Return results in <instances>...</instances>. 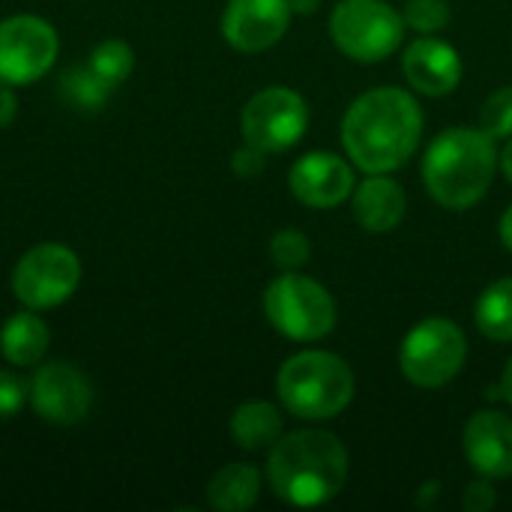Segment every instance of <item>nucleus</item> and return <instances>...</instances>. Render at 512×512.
<instances>
[{
    "label": "nucleus",
    "instance_id": "nucleus-8",
    "mask_svg": "<svg viewBox=\"0 0 512 512\" xmlns=\"http://www.w3.org/2000/svg\"><path fill=\"white\" fill-rule=\"evenodd\" d=\"M81 282V261L63 243H39L12 270V294L21 306L42 312L66 303Z\"/></svg>",
    "mask_w": 512,
    "mask_h": 512
},
{
    "label": "nucleus",
    "instance_id": "nucleus-27",
    "mask_svg": "<svg viewBox=\"0 0 512 512\" xmlns=\"http://www.w3.org/2000/svg\"><path fill=\"white\" fill-rule=\"evenodd\" d=\"M264 150H258V147H252V144H243L234 156H231V168H234V174L237 177H243V180H252V177H258L261 171H264Z\"/></svg>",
    "mask_w": 512,
    "mask_h": 512
},
{
    "label": "nucleus",
    "instance_id": "nucleus-23",
    "mask_svg": "<svg viewBox=\"0 0 512 512\" xmlns=\"http://www.w3.org/2000/svg\"><path fill=\"white\" fill-rule=\"evenodd\" d=\"M312 258V243L303 231L297 228H282L270 237V261L282 273H297L309 264Z\"/></svg>",
    "mask_w": 512,
    "mask_h": 512
},
{
    "label": "nucleus",
    "instance_id": "nucleus-9",
    "mask_svg": "<svg viewBox=\"0 0 512 512\" xmlns=\"http://www.w3.org/2000/svg\"><path fill=\"white\" fill-rule=\"evenodd\" d=\"M309 129V105L291 87L258 90L240 114L243 141L264 153L291 150Z\"/></svg>",
    "mask_w": 512,
    "mask_h": 512
},
{
    "label": "nucleus",
    "instance_id": "nucleus-28",
    "mask_svg": "<svg viewBox=\"0 0 512 512\" xmlns=\"http://www.w3.org/2000/svg\"><path fill=\"white\" fill-rule=\"evenodd\" d=\"M495 489H492V480L489 477H480V480H474L468 489H465V495H462V504H465V510L468 512H489L495 507Z\"/></svg>",
    "mask_w": 512,
    "mask_h": 512
},
{
    "label": "nucleus",
    "instance_id": "nucleus-14",
    "mask_svg": "<svg viewBox=\"0 0 512 512\" xmlns=\"http://www.w3.org/2000/svg\"><path fill=\"white\" fill-rule=\"evenodd\" d=\"M462 450L477 477H512V417L495 408L474 411L462 432Z\"/></svg>",
    "mask_w": 512,
    "mask_h": 512
},
{
    "label": "nucleus",
    "instance_id": "nucleus-4",
    "mask_svg": "<svg viewBox=\"0 0 512 512\" xmlns=\"http://www.w3.org/2000/svg\"><path fill=\"white\" fill-rule=\"evenodd\" d=\"M357 393L351 366L330 351L306 348L291 354L276 375V396L282 408L306 423L339 417Z\"/></svg>",
    "mask_w": 512,
    "mask_h": 512
},
{
    "label": "nucleus",
    "instance_id": "nucleus-21",
    "mask_svg": "<svg viewBox=\"0 0 512 512\" xmlns=\"http://www.w3.org/2000/svg\"><path fill=\"white\" fill-rule=\"evenodd\" d=\"M57 90H60V99H63L66 105H72L75 111H99V108L108 102V96H111L114 87H108V84L90 69V63H84V66L66 69V72L60 75Z\"/></svg>",
    "mask_w": 512,
    "mask_h": 512
},
{
    "label": "nucleus",
    "instance_id": "nucleus-6",
    "mask_svg": "<svg viewBox=\"0 0 512 512\" xmlns=\"http://www.w3.org/2000/svg\"><path fill=\"white\" fill-rule=\"evenodd\" d=\"M405 30L402 12L387 0H339L330 12V39L354 63H384Z\"/></svg>",
    "mask_w": 512,
    "mask_h": 512
},
{
    "label": "nucleus",
    "instance_id": "nucleus-20",
    "mask_svg": "<svg viewBox=\"0 0 512 512\" xmlns=\"http://www.w3.org/2000/svg\"><path fill=\"white\" fill-rule=\"evenodd\" d=\"M474 321L486 339L501 342V345L512 342V276L492 282L480 294L474 306Z\"/></svg>",
    "mask_w": 512,
    "mask_h": 512
},
{
    "label": "nucleus",
    "instance_id": "nucleus-3",
    "mask_svg": "<svg viewBox=\"0 0 512 512\" xmlns=\"http://www.w3.org/2000/svg\"><path fill=\"white\" fill-rule=\"evenodd\" d=\"M498 147L480 126H450L432 138L423 153V186L429 198L447 210L477 207L495 180Z\"/></svg>",
    "mask_w": 512,
    "mask_h": 512
},
{
    "label": "nucleus",
    "instance_id": "nucleus-13",
    "mask_svg": "<svg viewBox=\"0 0 512 512\" xmlns=\"http://www.w3.org/2000/svg\"><path fill=\"white\" fill-rule=\"evenodd\" d=\"M288 0H228L222 12V36L234 51L261 54L273 48L291 27Z\"/></svg>",
    "mask_w": 512,
    "mask_h": 512
},
{
    "label": "nucleus",
    "instance_id": "nucleus-5",
    "mask_svg": "<svg viewBox=\"0 0 512 512\" xmlns=\"http://www.w3.org/2000/svg\"><path fill=\"white\" fill-rule=\"evenodd\" d=\"M264 315L270 327L291 342H321L333 333L339 306L333 294L297 273H279L264 291Z\"/></svg>",
    "mask_w": 512,
    "mask_h": 512
},
{
    "label": "nucleus",
    "instance_id": "nucleus-32",
    "mask_svg": "<svg viewBox=\"0 0 512 512\" xmlns=\"http://www.w3.org/2000/svg\"><path fill=\"white\" fill-rule=\"evenodd\" d=\"M498 168L504 171V177L510 180V186H512V138H507L504 150L498 153Z\"/></svg>",
    "mask_w": 512,
    "mask_h": 512
},
{
    "label": "nucleus",
    "instance_id": "nucleus-31",
    "mask_svg": "<svg viewBox=\"0 0 512 512\" xmlns=\"http://www.w3.org/2000/svg\"><path fill=\"white\" fill-rule=\"evenodd\" d=\"M498 396L507 402L512 408V357L507 360V366H504V372H501V381H498Z\"/></svg>",
    "mask_w": 512,
    "mask_h": 512
},
{
    "label": "nucleus",
    "instance_id": "nucleus-17",
    "mask_svg": "<svg viewBox=\"0 0 512 512\" xmlns=\"http://www.w3.org/2000/svg\"><path fill=\"white\" fill-rule=\"evenodd\" d=\"M228 432L240 450H270L285 435V417L273 402H243L231 414Z\"/></svg>",
    "mask_w": 512,
    "mask_h": 512
},
{
    "label": "nucleus",
    "instance_id": "nucleus-2",
    "mask_svg": "<svg viewBox=\"0 0 512 512\" xmlns=\"http://www.w3.org/2000/svg\"><path fill=\"white\" fill-rule=\"evenodd\" d=\"M264 474L285 504L324 507L348 483V450L327 429H297L270 447Z\"/></svg>",
    "mask_w": 512,
    "mask_h": 512
},
{
    "label": "nucleus",
    "instance_id": "nucleus-29",
    "mask_svg": "<svg viewBox=\"0 0 512 512\" xmlns=\"http://www.w3.org/2000/svg\"><path fill=\"white\" fill-rule=\"evenodd\" d=\"M15 111H18V99L12 93V84L0 81V129H6L15 120Z\"/></svg>",
    "mask_w": 512,
    "mask_h": 512
},
{
    "label": "nucleus",
    "instance_id": "nucleus-10",
    "mask_svg": "<svg viewBox=\"0 0 512 512\" xmlns=\"http://www.w3.org/2000/svg\"><path fill=\"white\" fill-rule=\"evenodd\" d=\"M57 30L39 15L0 21V81L24 87L39 81L57 60Z\"/></svg>",
    "mask_w": 512,
    "mask_h": 512
},
{
    "label": "nucleus",
    "instance_id": "nucleus-26",
    "mask_svg": "<svg viewBox=\"0 0 512 512\" xmlns=\"http://www.w3.org/2000/svg\"><path fill=\"white\" fill-rule=\"evenodd\" d=\"M30 399V381L18 372L0 369V420L15 417Z\"/></svg>",
    "mask_w": 512,
    "mask_h": 512
},
{
    "label": "nucleus",
    "instance_id": "nucleus-11",
    "mask_svg": "<svg viewBox=\"0 0 512 512\" xmlns=\"http://www.w3.org/2000/svg\"><path fill=\"white\" fill-rule=\"evenodd\" d=\"M357 186L351 162L333 150H312L303 153L288 171L291 195L309 210H336L351 201Z\"/></svg>",
    "mask_w": 512,
    "mask_h": 512
},
{
    "label": "nucleus",
    "instance_id": "nucleus-25",
    "mask_svg": "<svg viewBox=\"0 0 512 512\" xmlns=\"http://www.w3.org/2000/svg\"><path fill=\"white\" fill-rule=\"evenodd\" d=\"M480 129L489 132L495 141L512 138V87L495 90L480 108Z\"/></svg>",
    "mask_w": 512,
    "mask_h": 512
},
{
    "label": "nucleus",
    "instance_id": "nucleus-22",
    "mask_svg": "<svg viewBox=\"0 0 512 512\" xmlns=\"http://www.w3.org/2000/svg\"><path fill=\"white\" fill-rule=\"evenodd\" d=\"M87 63L108 87H120L135 69V51L123 39H105L90 51Z\"/></svg>",
    "mask_w": 512,
    "mask_h": 512
},
{
    "label": "nucleus",
    "instance_id": "nucleus-19",
    "mask_svg": "<svg viewBox=\"0 0 512 512\" xmlns=\"http://www.w3.org/2000/svg\"><path fill=\"white\" fill-rule=\"evenodd\" d=\"M48 342L51 333L36 312H18L0 330V351L18 369L39 366L48 351Z\"/></svg>",
    "mask_w": 512,
    "mask_h": 512
},
{
    "label": "nucleus",
    "instance_id": "nucleus-18",
    "mask_svg": "<svg viewBox=\"0 0 512 512\" xmlns=\"http://www.w3.org/2000/svg\"><path fill=\"white\" fill-rule=\"evenodd\" d=\"M261 474L246 462H231L219 468L207 483V501L219 512H246L258 504Z\"/></svg>",
    "mask_w": 512,
    "mask_h": 512
},
{
    "label": "nucleus",
    "instance_id": "nucleus-16",
    "mask_svg": "<svg viewBox=\"0 0 512 512\" xmlns=\"http://www.w3.org/2000/svg\"><path fill=\"white\" fill-rule=\"evenodd\" d=\"M351 210L363 231L390 234L408 213V195L399 180L387 174H366V180H360L351 192Z\"/></svg>",
    "mask_w": 512,
    "mask_h": 512
},
{
    "label": "nucleus",
    "instance_id": "nucleus-7",
    "mask_svg": "<svg viewBox=\"0 0 512 512\" xmlns=\"http://www.w3.org/2000/svg\"><path fill=\"white\" fill-rule=\"evenodd\" d=\"M468 360L465 330L450 318H423L399 345V369L420 390L447 387Z\"/></svg>",
    "mask_w": 512,
    "mask_h": 512
},
{
    "label": "nucleus",
    "instance_id": "nucleus-1",
    "mask_svg": "<svg viewBox=\"0 0 512 512\" xmlns=\"http://www.w3.org/2000/svg\"><path fill=\"white\" fill-rule=\"evenodd\" d=\"M339 138L363 174H393L420 147L423 111L402 87H372L348 105Z\"/></svg>",
    "mask_w": 512,
    "mask_h": 512
},
{
    "label": "nucleus",
    "instance_id": "nucleus-24",
    "mask_svg": "<svg viewBox=\"0 0 512 512\" xmlns=\"http://www.w3.org/2000/svg\"><path fill=\"white\" fill-rule=\"evenodd\" d=\"M402 18H405V27L417 30L420 36H435L450 24V3L447 0H405Z\"/></svg>",
    "mask_w": 512,
    "mask_h": 512
},
{
    "label": "nucleus",
    "instance_id": "nucleus-12",
    "mask_svg": "<svg viewBox=\"0 0 512 512\" xmlns=\"http://www.w3.org/2000/svg\"><path fill=\"white\" fill-rule=\"evenodd\" d=\"M30 405L45 423L75 426L90 414L93 390L75 366L45 363L30 381Z\"/></svg>",
    "mask_w": 512,
    "mask_h": 512
},
{
    "label": "nucleus",
    "instance_id": "nucleus-30",
    "mask_svg": "<svg viewBox=\"0 0 512 512\" xmlns=\"http://www.w3.org/2000/svg\"><path fill=\"white\" fill-rule=\"evenodd\" d=\"M498 237H501L504 249L512 255V204L504 210V216H501V222H498Z\"/></svg>",
    "mask_w": 512,
    "mask_h": 512
},
{
    "label": "nucleus",
    "instance_id": "nucleus-15",
    "mask_svg": "<svg viewBox=\"0 0 512 512\" xmlns=\"http://www.w3.org/2000/svg\"><path fill=\"white\" fill-rule=\"evenodd\" d=\"M402 72L411 90L429 99H438L459 87L465 66H462L459 51L450 42L438 36H417L402 54Z\"/></svg>",
    "mask_w": 512,
    "mask_h": 512
},
{
    "label": "nucleus",
    "instance_id": "nucleus-33",
    "mask_svg": "<svg viewBox=\"0 0 512 512\" xmlns=\"http://www.w3.org/2000/svg\"><path fill=\"white\" fill-rule=\"evenodd\" d=\"M288 3H291L294 15H315L318 6H321V0H288Z\"/></svg>",
    "mask_w": 512,
    "mask_h": 512
}]
</instances>
